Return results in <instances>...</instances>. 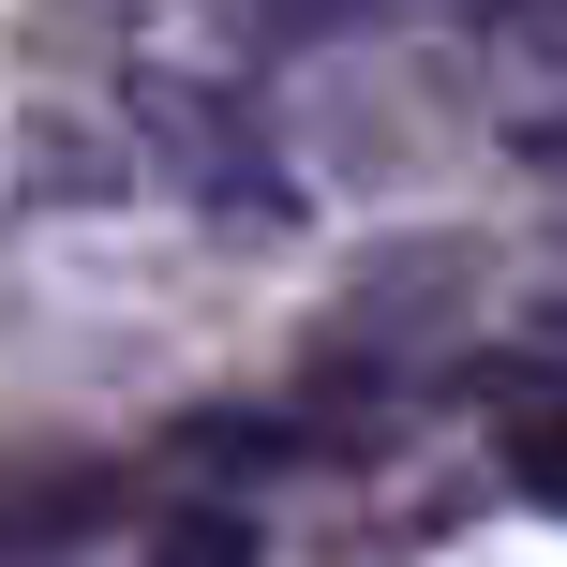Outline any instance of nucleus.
<instances>
[{"instance_id": "obj_6", "label": "nucleus", "mask_w": 567, "mask_h": 567, "mask_svg": "<svg viewBox=\"0 0 567 567\" xmlns=\"http://www.w3.org/2000/svg\"><path fill=\"white\" fill-rule=\"evenodd\" d=\"M508 150H523V165H553V179H567V105H538V120H523Z\"/></svg>"}, {"instance_id": "obj_3", "label": "nucleus", "mask_w": 567, "mask_h": 567, "mask_svg": "<svg viewBox=\"0 0 567 567\" xmlns=\"http://www.w3.org/2000/svg\"><path fill=\"white\" fill-rule=\"evenodd\" d=\"M508 478L538 493V508H567V389H538V403H508Z\"/></svg>"}, {"instance_id": "obj_1", "label": "nucleus", "mask_w": 567, "mask_h": 567, "mask_svg": "<svg viewBox=\"0 0 567 567\" xmlns=\"http://www.w3.org/2000/svg\"><path fill=\"white\" fill-rule=\"evenodd\" d=\"M90 523H105V478H90V463H60V478H16V493H0V553H16V567H45L60 538H90Z\"/></svg>"}, {"instance_id": "obj_5", "label": "nucleus", "mask_w": 567, "mask_h": 567, "mask_svg": "<svg viewBox=\"0 0 567 567\" xmlns=\"http://www.w3.org/2000/svg\"><path fill=\"white\" fill-rule=\"evenodd\" d=\"M269 30H343V16H373V0H255Z\"/></svg>"}, {"instance_id": "obj_2", "label": "nucleus", "mask_w": 567, "mask_h": 567, "mask_svg": "<svg viewBox=\"0 0 567 567\" xmlns=\"http://www.w3.org/2000/svg\"><path fill=\"white\" fill-rule=\"evenodd\" d=\"M150 567H269V538H255V508L195 493V508H165V523H150Z\"/></svg>"}, {"instance_id": "obj_4", "label": "nucleus", "mask_w": 567, "mask_h": 567, "mask_svg": "<svg viewBox=\"0 0 567 567\" xmlns=\"http://www.w3.org/2000/svg\"><path fill=\"white\" fill-rule=\"evenodd\" d=\"M478 30H508V45H553V60H567V0H478Z\"/></svg>"}]
</instances>
